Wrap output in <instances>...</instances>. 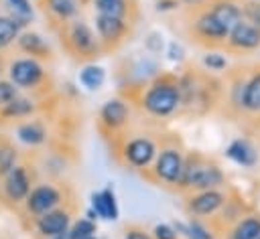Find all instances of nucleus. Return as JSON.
Masks as SVG:
<instances>
[{
	"label": "nucleus",
	"mask_w": 260,
	"mask_h": 239,
	"mask_svg": "<svg viewBox=\"0 0 260 239\" xmlns=\"http://www.w3.org/2000/svg\"><path fill=\"white\" fill-rule=\"evenodd\" d=\"M71 221H73V213L67 207H57V209L37 217V231L41 237L51 239V237L67 233Z\"/></svg>",
	"instance_id": "18"
},
{
	"label": "nucleus",
	"mask_w": 260,
	"mask_h": 239,
	"mask_svg": "<svg viewBox=\"0 0 260 239\" xmlns=\"http://www.w3.org/2000/svg\"><path fill=\"white\" fill-rule=\"evenodd\" d=\"M2 178H4V184H2L4 194L12 203H22L26 198V194L30 192V188H32L30 186L32 184V178H30L26 166H16L14 164Z\"/></svg>",
	"instance_id": "19"
},
{
	"label": "nucleus",
	"mask_w": 260,
	"mask_h": 239,
	"mask_svg": "<svg viewBox=\"0 0 260 239\" xmlns=\"http://www.w3.org/2000/svg\"><path fill=\"white\" fill-rule=\"evenodd\" d=\"M250 71H252V63H238V65H230L228 71L221 75L223 95H221V103H219L215 115H219L223 122H232V124L240 126L244 89H246V81H248Z\"/></svg>",
	"instance_id": "6"
},
{
	"label": "nucleus",
	"mask_w": 260,
	"mask_h": 239,
	"mask_svg": "<svg viewBox=\"0 0 260 239\" xmlns=\"http://www.w3.org/2000/svg\"><path fill=\"white\" fill-rule=\"evenodd\" d=\"M223 154H225V158H228L230 162H234L236 166L246 168V170H252V168H256V166L260 164V148H258V144H256L252 138H248V136H238V138H234V140L225 146Z\"/></svg>",
	"instance_id": "15"
},
{
	"label": "nucleus",
	"mask_w": 260,
	"mask_h": 239,
	"mask_svg": "<svg viewBox=\"0 0 260 239\" xmlns=\"http://www.w3.org/2000/svg\"><path fill=\"white\" fill-rule=\"evenodd\" d=\"M91 6L95 14H106V16H116L124 20H134L136 12V2L134 0H91Z\"/></svg>",
	"instance_id": "23"
},
{
	"label": "nucleus",
	"mask_w": 260,
	"mask_h": 239,
	"mask_svg": "<svg viewBox=\"0 0 260 239\" xmlns=\"http://www.w3.org/2000/svg\"><path fill=\"white\" fill-rule=\"evenodd\" d=\"M51 239H69V235H67V233H63V235H57V237H51Z\"/></svg>",
	"instance_id": "42"
},
{
	"label": "nucleus",
	"mask_w": 260,
	"mask_h": 239,
	"mask_svg": "<svg viewBox=\"0 0 260 239\" xmlns=\"http://www.w3.org/2000/svg\"><path fill=\"white\" fill-rule=\"evenodd\" d=\"M16 162V150L12 144L2 142L0 144V176H4Z\"/></svg>",
	"instance_id": "34"
},
{
	"label": "nucleus",
	"mask_w": 260,
	"mask_h": 239,
	"mask_svg": "<svg viewBox=\"0 0 260 239\" xmlns=\"http://www.w3.org/2000/svg\"><path fill=\"white\" fill-rule=\"evenodd\" d=\"M79 83L89 91H98L106 83V69L95 63H85L79 69Z\"/></svg>",
	"instance_id": "27"
},
{
	"label": "nucleus",
	"mask_w": 260,
	"mask_h": 239,
	"mask_svg": "<svg viewBox=\"0 0 260 239\" xmlns=\"http://www.w3.org/2000/svg\"><path fill=\"white\" fill-rule=\"evenodd\" d=\"M167 57H169L173 63H177V65H183V63L187 61L185 49H183V45L177 43V41H171V43L167 45Z\"/></svg>",
	"instance_id": "38"
},
{
	"label": "nucleus",
	"mask_w": 260,
	"mask_h": 239,
	"mask_svg": "<svg viewBox=\"0 0 260 239\" xmlns=\"http://www.w3.org/2000/svg\"><path fill=\"white\" fill-rule=\"evenodd\" d=\"M18 34H20V24L12 16H0V49H6L12 43H16Z\"/></svg>",
	"instance_id": "30"
},
{
	"label": "nucleus",
	"mask_w": 260,
	"mask_h": 239,
	"mask_svg": "<svg viewBox=\"0 0 260 239\" xmlns=\"http://www.w3.org/2000/svg\"><path fill=\"white\" fill-rule=\"evenodd\" d=\"M16 97H18L16 85L12 81H0V107L6 105V103H10Z\"/></svg>",
	"instance_id": "39"
},
{
	"label": "nucleus",
	"mask_w": 260,
	"mask_h": 239,
	"mask_svg": "<svg viewBox=\"0 0 260 239\" xmlns=\"http://www.w3.org/2000/svg\"><path fill=\"white\" fill-rule=\"evenodd\" d=\"M45 6L59 22H69L79 12L77 0H45Z\"/></svg>",
	"instance_id": "29"
},
{
	"label": "nucleus",
	"mask_w": 260,
	"mask_h": 239,
	"mask_svg": "<svg viewBox=\"0 0 260 239\" xmlns=\"http://www.w3.org/2000/svg\"><path fill=\"white\" fill-rule=\"evenodd\" d=\"M221 51L225 55H232V57H246V55L258 53L260 51V32H258V28L252 26L244 18L238 20L228 30V36H225V43H223Z\"/></svg>",
	"instance_id": "11"
},
{
	"label": "nucleus",
	"mask_w": 260,
	"mask_h": 239,
	"mask_svg": "<svg viewBox=\"0 0 260 239\" xmlns=\"http://www.w3.org/2000/svg\"><path fill=\"white\" fill-rule=\"evenodd\" d=\"M250 209H254V205H250L236 188H230V194H228L225 203L219 207V211H217L215 215H211L209 219H205V223H207V227L211 229V233H213L217 239H221V237L228 233V229H230L238 219H242Z\"/></svg>",
	"instance_id": "9"
},
{
	"label": "nucleus",
	"mask_w": 260,
	"mask_h": 239,
	"mask_svg": "<svg viewBox=\"0 0 260 239\" xmlns=\"http://www.w3.org/2000/svg\"><path fill=\"white\" fill-rule=\"evenodd\" d=\"M242 18L248 20L260 32V2L258 0H242Z\"/></svg>",
	"instance_id": "33"
},
{
	"label": "nucleus",
	"mask_w": 260,
	"mask_h": 239,
	"mask_svg": "<svg viewBox=\"0 0 260 239\" xmlns=\"http://www.w3.org/2000/svg\"><path fill=\"white\" fill-rule=\"evenodd\" d=\"M203 6L225 28H232L238 20H242V0H207Z\"/></svg>",
	"instance_id": "21"
},
{
	"label": "nucleus",
	"mask_w": 260,
	"mask_h": 239,
	"mask_svg": "<svg viewBox=\"0 0 260 239\" xmlns=\"http://www.w3.org/2000/svg\"><path fill=\"white\" fill-rule=\"evenodd\" d=\"M173 229L179 233V237L185 239H217L207 223L203 219H187V221H173Z\"/></svg>",
	"instance_id": "25"
},
{
	"label": "nucleus",
	"mask_w": 260,
	"mask_h": 239,
	"mask_svg": "<svg viewBox=\"0 0 260 239\" xmlns=\"http://www.w3.org/2000/svg\"><path fill=\"white\" fill-rule=\"evenodd\" d=\"M93 30L95 36L102 45L104 53L118 51L130 36L132 32V22L116 16H106V14H95L93 16Z\"/></svg>",
	"instance_id": "10"
},
{
	"label": "nucleus",
	"mask_w": 260,
	"mask_h": 239,
	"mask_svg": "<svg viewBox=\"0 0 260 239\" xmlns=\"http://www.w3.org/2000/svg\"><path fill=\"white\" fill-rule=\"evenodd\" d=\"M258 239H260V237H258Z\"/></svg>",
	"instance_id": "45"
},
{
	"label": "nucleus",
	"mask_w": 260,
	"mask_h": 239,
	"mask_svg": "<svg viewBox=\"0 0 260 239\" xmlns=\"http://www.w3.org/2000/svg\"><path fill=\"white\" fill-rule=\"evenodd\" d=\"M61 41L65 43L67 53L83 63H91L104 53L102 45L95 36V30L81 18H73V20L65 22Z\"/></svg>",
	"instance_id": "7"
},
{
	"label": "nucleus",
	"mask_w": 260,
	"mask_h": 239,
	"mask_svg": "<svg viewBox=\"0 0 260 239\" xmlns=\"http://www.w3.org/2000/svg\"><path fill=\"white\" fill-rule=\"evenodd\" d=\"M63 190L55 184H49V182H43V184H37L30 188V192L26 194L24 198V205H26V211L35 217H41L57 207H61L63 203Z\"/></svg>",
	"instance_id": "14"
},
{
	"label": "nucleus",
	"mask_w": 260,
	"mask_h": 239,
	"mask_svg": "<svg viewBox=\"0 0 260 239\" xmlns=\"http://www.w3.org/2000/svg\"><path fill=\"white\" fill-rule=\"evenodd\" d=\"M177 79L181 91L179 113L189 117H205L217 113L223 95L221 75H211L199 65L185 63V69L177 73Z\"/></svg>",
	"instance_id": "1"
},
{
	"label": "nucleus",
	"mask_w": 260,
	"mask_h": 239,
	"mask_svg": "<svg viewBox=\"0 0 260 239\" xmlns=\"http://www.w3.org/2000/svg\"><path fill=\"white\" fill-rule=\"evenodd\" d=\"M199 67L211 75H223L230 67V61L223 51H205L199 59Z\"/></svg>",
	"instance_id": "28"
},
{
	"label": "nucleus",
	"mask_w": 260,
	"mask_h": 239,
	"mask_svg": "<svg viewBox=\"0 0 260 239\" xmlns=\"http://www.w3.org/2000/svg\"><path fill=\"white\" fill-rule=\"evenodd\" d=\"M183 30L191 45L203 49V51H221L228 30L217 18H213L207 8L191 6L183 12Z\"/></svg>",
	"instance_id": "4"
},
{
	"label": "nucleus",
	"mask_w": 260,
	"mask_h": 239,
	"mask_svg": "<svg viewBox=\"0 0 260 239\" xmlns=\"http://www.w3.org/2000/svg\"><path fill=\"white\" fill-rule=\"evenodd\" d=\"M130 124V105L122 97H110L98 111V128L104 136H116Z\"/></svg>",
	"instance_id": "13"
},
{
	"label": "nucleus",
	"mask_w": 260,
	"mask_h": 239,
	"mask_svg": "<svg viewBox=\"0 0 260 239\" xmlns=\"http://www.w3.org/2000/svg\"><path fill=\"white\" fill-rule=\"evenodd\" d=\"M16 136L20 142L28 144V146H41L47 140V130L41 122L32 120V122H24L16 128Z\"/></svg>",
	"instance_id": "26"
},
{
	"label": "nucleus",
	"mask_w": 260,
	"mask_h": 239,
	"mask_svg": "<svg viewBox=\"0 0 260 239\" xmlns=\"http://www.w3.org/2000/svg\"><path fill=\"white\" fill-rule=\"evenodd\" d=\"M144 47H146V51H148L150 55H160L162 49H165V38H162V34H160L158 30H150V32L146 34V38H144Z\"/></svg>",
	"instance_id": "35"
},
{
	"label": "nucleus",
	"mask_w": 260,
	"mask_h": 239,
	"mask_svg": "<svg viewBox=\"0 0 260 239\" xmlns=\"http://www.w3.org/2000/svg\"><path fill=\"white\" fill-rule=\"evenodd\" d=\"M179 8H181L179 0H154L156 12H177Z\"/></svg>",
	"instance_id": "40"
},
{
	"label": "nucleus",
	"mask_w": 260,
	"mask_h": 239,
	"mask_svg": "<svg viewBox=\"0 0 260 239\" xmlns=\"http://www.w3.org/2000/svg\"><path fill=\"white\" fill-rule=\"evenodd\" d=\"M45 77L43 65L32 57H22L10 63L8 67V81H12L16 87H37Z\"/></svg>",
	"instance_id": "17"
},
{
	"label": "nucleus",
	"mask_w": 260,
	"mask_h": 239,
	"mask_svg": "<svg viewBox=\"0 0 260 239\" xmlns=\"http://www.w3.org/2000/svg\"><path fill=\"white\" fill-rule=\"evenodd\" d=\"M230 186L225 168L221 160L213 154H207L203 150H187L183 172L177 184V190L181 196L195 192V190H207V188H221Z\"/></svg>",
	"instance_id": "2"
},
{
	"label": "nucleus",
	"mask_w": 260,
	"mask_h": 239,
	"mask_svg": "<svg viewBox=\"0 0 260 239\" xmlns=\"http://www.w3.org/2000/svg\"><path fill=\"white\" fill-rule=\"evenodd\" d=\"M0 109H2V115H6V117H24V115L32 113L35 105H32V101H28L24 97H16L10 103L2 105Z\"/></svg>",
	"instance_id": "32"
},
{
	"label": "nucleus",
	"mask_w": 260,
	"mask_h": 239,
	"mask_svg": "<svg viewBox=\"0 0 260 239\" xmlns=\"http://www.w3.org/2000/svg\"><path fill=\"white\" fill-rule=\"evenodd\" d=\"M173 138L165 140L162 144H158L156 156L150 164V180L158 186L177 190L181 172H183V164H185V154L187 148L183 144V140L179 138V134H171Z\"/></svg>",
	"instance_id": "5"
},
{
	"label": "nucleus",
	"mask_w": 260,
	"mask_h": 239,
	"mask_svg": "<svg viewBox=\"0 0 260 239\" xmlns=\"http://www.w3.org/2000/svg\"><path fill=\"white\" fill-rule=\"evenodd\" d=\"M258 115H260V63H252V71L248 75L246 89H244L240 128L246 130Z\"/></svg>",
	"instance_id": "16"
},
{
	"label": "nucleus",
	"mask_w": 260,
	"mask_h": 239,
	"mask_svg": "<svg viewBox=\"0 0 260 239\" xmlns=\"http://www.w3.org/2000/svg\"><path fill=\"white\" fill-rule=\"evenodd\" d=\"M89 198H91V209L98 215V219L116 221L120 217V207H118V201H116L114 186L108 184L102 190H93Z\"/></svg>",
	"instance_id": "20"
},
{
	"label": "nucleus",
	"mask_w": 260,
	"mask_h": 239,
	"mask_svg": "<svg viewBox=\"0 0 260 239\" xmlns=\"http://www.w3.org/2000/svg\"><path fill=\"white\" fill-rule=\"evenodd\" d=\"M79 239H100V237H98V233H95V235H87V237H79Z\"/></svg>",
	"instance_id": "43"
},
{
	"label": "nucleus",
	"mask_w": 260,
	"mask_h": 239,
	"mask_svg": "<svg viewBox=\"0 0 260 239\" xmlns=\"http://www.w3.org/2000/svg\"><path fill=\"white\" fill-rule=\"evenodd\" d=\"M258 2H260V0H258Z\"/></svg>",
	"instance_id": "44"
},
{
	"label": "nucleus",
	"mask_w": 260,
	"mask_h": 239,
	"mask_svg": "<svg viewBox=\"0 0 260 239\" xmlns=\"http://www.w3.org/2000/svg\"><path fill=\"white\" fill-rule=\"evenodd\" d=\"M140 107L156 120H165L179 113L181 91H179L177 73L160 71L158 75H154L146 83V89L140 95Z\"/></svg>",
	"instance_id": "3"
},
{
	"label": "nucleus",
	"mask_w": 260,
	"mask_h": 239,
	"mask_svg": "<svg viewBox=\"0 0 260 239\" xmlns=\"http://www.w3.org/2000/svg\"><path fill=\"white\" fill-rule=\"evenodd\" d=\"M260 237V209H250L238 219L221 239H258Z\"/></svg>",
	"instance_id": "22"
},
{
	"label": "nucleus",
	"mask_w": 260,
	"mask_h": 239,
	"mask_svg": "<svg viewBox=\"0 0 260 239\" xmlns=\"http://www.w3.org/2000/svg\"><path fill=\"white\" fill-rule=\"evenodd\" d=\"M232 186L221 188H207V190H195L189 194H183V211L189 219H209L219 211V207L225 203Z\"/></svg>",
	"instance_id": "8"
},
{
	"label": "nucleus",
	"mask_w": 260,
	"mask_h": 239,
	"mask_svg": "<svg viewBox=\"0 0 260 239\" xmlns=\"http://www.w3.org/2000/svg\"><path fill=\"white\" fill-rule=\"evenodd\" d=\"M207 0H179V4L181 6H185V8H191V6H201V4H205Z\"/></svg>",
	"instance_id": "41"
},
{
	"label": "nucleus",
	"mask_w": 260,
	"mask_h": 239,
	"mask_svg": "<svg viewBox=\"0 0 260 239\" xmlns=\"http://www.w3.org/2000/svg\"><path fill=\"white\" fill-rule=\"evenodd\" d=\"M150 235H152V239H181L179 233L173 229L171 223H156L152 227Z\"/></svg>",
	"instance_id": "37"
},
{
	"label": "nucleus",
	"mask_w": 260,
	"mask_h": 239,
	"mask_svg": "<svg viewBox=\"0 0 260 239\" xmlns=\"http://www.w3.org/2000/svg\"><path fill=\"white\" fill-rule=\"evenodd\" d=\"M158 150V142L148 134H138L122 144V160L134 170H148Z\"/></svg>",
	"instance_id": "12"
},
{
	"label": "nucleus",
	"mask_w": 260,
	"mask_h": 239,
	"mask_svg": "<svg viewBox=\"0 0 260 239\" xmlns=\"http://www.w3.org/2000/svg\"><path fill=\"white\" fill-rule=\"evenodd\" d=\"M122 239H152V235H150V231H146V227H142L138 223H130L124 227Z\"/></svg>",
	"instance_id": "36"
},
{
	"label": "nucleus",
	"mask_w": 260,
	"mask_h": 239,
	"mask_svg": "<svg viewBox=\"0 0 260 239\" xmlns=\"http://www.w3.org/2000/svg\"><path fill=\"white\" fill-rule=\"evenodd\" d=\"M16 45L22 53L30 55L32 59H45L51 55V49H49V43L39 34V32H32V30H24L18 34L16 38Z\"/></svg>",
	"instance_id": "24"
},
{
	"label": "nucleus",
	"mask_w": 260,
	"mask_h": 239,
	"mask_svg": "<svg viewBox=\"0 0 260 239\" xmlns=\"http://www.w3.org/2000/svg\"><path fill=\"white\" fill-rule=\"evenodd\" d=\"M98 233V221H91L87 217H79L75 221H71L67 235L69 239H79V237H87V235H95Z\"/></svg>",
	"instance_id": "31"
}]
</instances>
